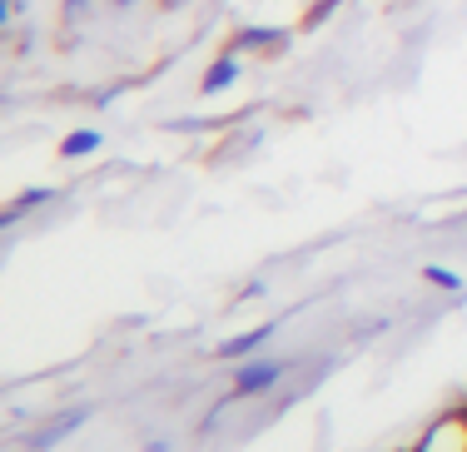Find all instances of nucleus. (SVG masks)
I'll list each match as a JSON object with an SVG mask.
<instances>
[{"instance_id": "f257e3e1", "label": "nucleus", "mask_w": 467, "mask_h": 452, "mask_svg": "<svg viewBox=\"0 0 467 452\" xmlns=\"http://www.w3.org/2000/svg\"><path fill=\"white\" fill-rule=\"evenodd\" d=\"M283 368L279 363H243L239 378H234V398H253L263 393V388H273V378H279Z\"/></svg>"}, {"instance_id": "f03ea898", "label": "nucleus", "mask_w": 467, "mask_h": 452, "mask_svg": "<svg viewBox=\"0 0 467 452\" xmlns=\"http://www.w3.org/2000/svg\"><path fill=\"white\" fill-rule=\"evenodd\" d=\"M80 423H84V408H70V413H60V418H55V423H50V427H40V433L30 437V447H35V452L55 447L60 437H70V433H75Z\"/></svg>"}, {"instance_id": "7ed1b4c3", "label": "nucleus", "mask_w": 467, "mask_h": 452, "mask_svg": "<svg viewBox=\"0 0 467 452\" xmlns=\"http://www.w3.org/2000/svg\"><path fill=\"white\" fill-rule=\"evenodd\" d=\"M273 333V323H263V329H253V333H239V339H229V343H219L214 349V359H243V353H253L263 339Z\"/></svg>"}, {"instance_id": "20e7f679", "label": "nucleus", "mask_w": 467, "mask_h": 452, "mask_svg": "<svg viewBox=\"0 0 467 452\" xmlns=\"http://www.w3.org/2000/svg\"><path fill=\"white\" fill-rule=\"evenodd\" d=\"M234 80H239V60L224 55V60H214V70L204 75V85H199V90H204V94H219V90H229Z\"/></svg>"}, {"instance_id": "39448f33", "label": "nucleus", "mask_w": 467, "mask_h": 452, "mask_svg": "<svg viewBox=\"0 0 467 452\" xmlns=\"http://www.w3.org/2000/svg\"><path fill=\"white\" fill-rule=\"evenodd\" d=\"M50 194H55V189H50V184H40V189H25V194H20V199H15V204H10V209H5V214H0V224H15V219H20V214H25V209H35V204H45V199H50Z\"/></svg>"}, {"instance_id": "423d86ee", "label": "nucleus", "mask_w": 467, "mask_h": 452, "mask_svg": "<svg viewBox=\"0 0 467 452\" xmlns=\"http://www.w3.org/2000/svg\"><path fill=\"white\" fill-rule=\"evenodd\" d=\"M90 150H100V134H94V130H75L65 144H60V160H80V154H90Z\"/></svg>"}, {"instance_id": "0eeeda50", "label": "nucleus", "mask_w": 467, "mask_h": 452, "mask_svg": "<svg viewBox=\"0 0 467 452\" xmlns=\"http://www.w3.org/2000/svg\"><path fill=\"white\" fill-rule=\"evenodd\" d=\"M279 40H283V30H239L234 45L239 50H263V45H279Z\"/></svg>"}, {"instance_id": "6e6552de", "label": "nucleus", "mask_w": 467, "mask_h": 452, "mask_svg": "<svg viewBox=\"0 0 467 452\" xmlns=\"http://www.w3.org/2000/svg\"><path fill=\"white\" fill-rule=\"evenodd\" d=\"M422 279L438 283V289H448V293H458V289H462V279H458L452 269H442V264H428V269H422Z\"/></svg>"}]
</instances>
